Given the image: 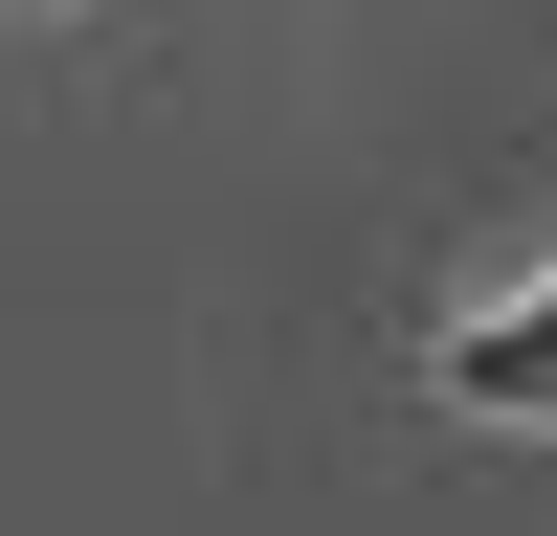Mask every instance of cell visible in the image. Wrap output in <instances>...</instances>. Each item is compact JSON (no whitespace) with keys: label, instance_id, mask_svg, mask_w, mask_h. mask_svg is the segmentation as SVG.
<instances>
[{"label":"cell","instance_id":"cell-1","mask_svg":"<svg viewBox=\"0 0 557 536\" xmlns=\"http://www.w3.org/2000/svg\"><path fill=\"white\" fill-rule=\"evenodd\" d=\"M446 402H469V425H557V268L513 313H469V336H446Z\"/></svg>","mask_w":557,"mask_h":536}]
</instances>
